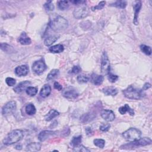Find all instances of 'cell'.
Instances as JSON below:
<instances>
[{"label":"cell","instance_id":"1","mask_svg":"<svg viewBox=\"0 0 152 152\" xmlns=\"http://www.w3.org/2000/svg\"><path fill=\"white\" fill-rule=\"evenodd\" d=\"M122 92L126 98L132 100H140L144 98L146 94L142 89H137L132 86H129Z\"/></svg>","mask_w":152,"mask_h":152},{"label":"cell","instance_id":"2","mask_svg":"<svg viewBox=\"0 0 152 152\" xmlns=\"http://www.w3.org/2000/svg\"><path fill=\"white\" fill-rule=\"evenodd\" d=\"M49 25L52 30L55 32H60L65 30L68 27V22L64 17L57 15L50 22Z\"/></svg>","mask_w":152,"mask_h":152},{"label":"cell","instance_id":"3","mask_svg":"<svg viewBox=\"0 0 152 152\" xmlns=\"http://www.w3.org/2000/svg\"><path fill=\"white\" fill-rule=\"evenodd\" d=\"M24 137V132L21 129H15L11 131L3 140L4 145L10 146L20 141Z\"/></svg>","mask_w":152,"mask_h":152},{"label":"cell","instance_id":"4","mask_svg":"<svg viewBox=\"0 0 152 152\" xmlns=\"http://www.w3.org/2000/svg\"><path fill=\"white\" fill-rule=\"evenodd\" d=\"M124 139L129 142L135 141L141 138V132L135 128H131L122 133Z\"/></svg>","mask_w":152,"mask_h":152},{"label":"cell","instance_id":"5","mask_svg":"<svg viewBox=\"0 0 152 152\" xmlns=\"http://www.w3.org/2000/svg\"><path fill=\"white\" fill-rule=\"evenodd\" d=\"M63 96L68 100H74L77 98L79 93L75 87L72 86H68L62 90Z\"/></svg>","mask_w":152,"mask_h":152},{"label":"cell","instance_id":"6","mask_svg":"<svg viewBox=\"0 0 152 152\" xmlns=\"http://www.w3.org/2000/svg\"><path fill=\"white\" fill-rule=\"evenodd\" d=\"M101 72L104 75H108L110 72V62L107 53L103 52L101 57Z\"/></svg>","mask_w":152,"mask_h":152},{"label":"cell","instance_id":"7","mask_svg":"<svg viewBox=\"0 0 152 152\" xmlns=\"http://www.w3.org/2000/svg\"><path fill=\"white\" fill-rule=\"evenodd\" d=\"M151 140L148 137L140 138V139L135 141L130 142L129 144H127L124 146V147H137L141 146H146L151 144Z\"/></svg>","mask_w":152,"mask_h":152},{"label":"cell","instance_id":"8","mask_svg":"<svg viewBox=\"0 0 152 152\" xmlns=\"http://www.w3.org/2000/svg\"><path fill=\"white\" fill-rule=\"evenodd\" d=\"M89 13V9L86 6H80L74 9L73 16L76 19H82L86 17Z\"/></svg>","mask_w":152,"mask_h":152},{"label":"cell","instance_id":"9","mask_svg":"<svg viewBox=\"0 0 152 152\" xmlns=\"http://www.w3.org/2000/svg\"><path fill=\"white\" fill-rule=\"evenodd\" d=\"M17 103L15 101H10L7 103L2 109V114L3 116H8L13 113L16 109Z\"/></svg>","mask_w":152,"mask_h":152},{"label":"cell","instance_id":"10","mask_svg":"<svg viewBox=\"0 0 152 152\" xmlns=\"http://www.w3.org/2000/svg\"><path fill=\"white\" fill-rule=\"evenodd\" d=\"M46 65L42 60L35 61L32 65V70L36 74L39 75L42 74L46 70Z\"/></svg>","mask_w":152,"mask_h":152},{"label":"cell","instance_id":"11","mask_svg":"<svg viewBox=\"0 0 152 152\" xmlns=\"http://www.w3.org/2000/svg\"><path fill=\"white\" fill-rule=\"evenodd\" d=\"M101 117L108 122H112L115 119V115L114 112L109 109L103 110L101 113Z\"/></svg>","mask_w":152,"mask_h":152},{"label":"cell","instance_id":"12","mask_svg":"<svg viewBox=\"0 0 152 152\" xmlns=\"http://www.w3.org/2000/svg\"><path fill=\"white\" fill-rule=\"evenodd\" d=\"M56 132L53 131L49 130H45L41 131L39 135H38V139L41 141H45L50 137L55 136L56 134Z\"/></svg>","mask_w":152,"mask_h":152},{"label":"cell","instance_id":"13","mask_svg":"<svg viewBox=\"0 0 152 152\" xmlns=\"http://www.w3.org/2000/svg\"><path fill=\"white\" fill-rule=\"evenodd\" d=\"M31 82L29 81H24L20 83H18L14 88V91L17 93H20L23 92L25 90H26L27 87L30 86Z\"/></svg>","mask_w":152,"mask_h":152},{"label":"cell","instance_id":"14","mask_svg":"<svg viewBox=\"0 0 152 152\" xmlns=\"http://www.w3.org/2000/svg\"><path fill=\"white\" fill-rule=\"evenodd\" d=\"M15 73L19 77L26 76L29 72V68L26 65H22L18 66L15 68Z\"/></svg>","mask_w":152,"mask_h":152},{"label":"cell","instance_id":"15","mask_svg":"<svg viewBox=\"0 0 152 152\" xmlns=\"http://www.w3.org/2000/svg\"><path fill=\"white\" fill-rule=\"evenodd\" d=\"M141 2L136 1V3L133 6V8L134 9V20H133V22L135 25H137L139 23L138 22V18H139V14L141 8Z\"/></svg>","mask_w":152,"mask_h":152},{"label":"cell","instance_id":"16","mask_svg":"<svg viewBox=\"0 0 152 152\" xmlns=\"http://www.w3.org/2000/svg\"><path fill=\"white\" fill-rule=\"evenodd\" d=\"M103 76L102 75H98L96 74H92L90 76L91 82L96 86H100L103 82Z\"/></svg>","mask_w":152,"mask_h":152},{"label":"cell","instance_id":"17","mask_svg":"<svg viewBox=\"0 0 152 152\" xmlns=\"http://www.w3.org/2000/svg\"><path fill=\"white\" fill-rule=\"evenodd\" d=\"M42 144L40 143L33 142L29 144L26 146V151H38L41 148Z\"/></svg>","mask_w":152,"mask_h":152},{"label":"cell","instance_id":"18","mask_svg":"<svg viewBox=\"0 0 152 152\" xmlns=\"http://www.w3.org/2000/svg\"><path fill=\"white\" fill-rule=\"evenodd\" d=\"M18 42L23 45H28L32 43L30 38L27 36L25 32H23L18 38Z\"/></svg>","mask_w":152,"mask_h":152},{"label":"cell","instance_id":"19","mask_svg":"<svg viewBox=\"0 0 152 152\" xmlns=\"http://www.w3.org/2000/svg\"><path fill=\"white\" fill-rule=\"evenodd\" d=\"M103 93L106 96H116L118 94V90L113 87H106L102 89Z\"/></svg>","mask_w":152,"mask_h":152},{"label":"cell","instance_id":"20","mask_svg":"<svg viewBox=\"0 0 152 152\" xmlns=\"http://www.w3.org/2000/svg\"><path fill=\"white\" fill-rule=\"evenodd\" d=\"M51 93V87L49 84H45L40 91V96L42 98H46L48 97Z\"/></svg>","mask_w":152,"mask_h":152},{"label":"cell","instance_id":"21","mask_svg":"<svg viewBox=\"0 0 152 152\" xmlns=\"http://www.w3.org/2000/svg\"><path fill=\"white\" fill-rule=\"evenodd\" d=\"M119 112L121 114V115H124L126 112H128L131 116H134V111L132 109L130 108V106L125 104L124 106H121L119 108Z\"/></svg>","mask_w":152,"mask_h":152},{"label":"cell","instance_id":"22","mask_svg":"<svg viewBox=\"0 0 152 152\" xmlns=\"http://www.w3.org/2000/svg\"><path fill=\"white\" fill-rule=\"evenodd\" d=\"M60 115V113L55 110V109H51L45 117V120L46 121H51L52 120L53 118L56 117L57 116H58Z\"/></svg>","mask_w":152,"mask_h":152},{"label":"cell","instance_id":"23","mask_svg":"<svg viewBox=\"0 0 152 152\" xmlns=\"http://www.w3.org/2000/svg\"><path fill=\"white\" fill-rule=\"evenodd\" d=\"M49 51L53 53H59L61 52H63L64 50V48L63 45L61 44H57L55 45H53L49 48Z\"/></svg>","mask_w":152,"mask_h":152},{"label":"cell","instance_id":"24","mask_svg":"<svg viewBox=\"0 0 152 152\" xmlns=\"http://www.w3.org/2000/svg\"><path fill=\"white\" fill-rule=\"evenodd\" d=\"M59 36H48L44 41V44L46 46H49L52 45L53 43H55L58 40Z\"/></svg>","mask_w":152,"mask_h":152},{"label":"cell","instance_id":"25","mask_svg":"<svg viewBox=\"0 0 152 152\" xmlns=\"http://www.w3.org/2000/svg\"><path fill=\"white\" fill-rule=\"evenodd\" d=\"M60 75V70L58 69H53L48 74L46 80L49 81L51 80H53L55 78L58 77Z\"/></svg>","mask_w":152,"mask_h":152},{"label":"cell","instance_id":"26","mask_svg":"<svg viewBox=\"0 0 152 152\" xmlns=\"http://www.w3.org/2000/svg\"><path fill=\"white\" fill-rule=\"evenodd\" d=\"M25 111L29 115H34L36 112V109L34 105L32 103H29L26 105L25 108Z\"/></svg>","mask_w":152,"mask_h":152},{"label":"cell","instance_id":"27","mask_svg":"<svg viewBox=\"0 0 152 152\" xmlns=\"http://www.w3.org/2000/svg\"><path fill=\"white\" fill-rule=\"evenodd\" d=\"M127 4V3L125 1H117L115 3L110 4V6L116 7V8H118L124 9L126 7Z\"/></svg>","mask_w":152,"mask_h":152},{"label":"cell","instance_id":"28","mask_svg":"<svg viewBox=\"0 0 152 152\" xmlns=\"http://www.w3.org/2000/svg\"><path fill=\"white\" fill-rule=\"evenodd\" d=\"M94 117L95 116L92 113H85L80 118V121L82 122L85 123L89 121H91L94 119Z\"/></svg>","mask_w":152,"mask_h":152},{"label":"cell","instance_id":"29","mask_svg":"<svg viewBox=\"0 0 152 152\" xmlns=\"http://www.w3.org/2000/svg\"><path fill=\"white\" fill-rule=\"evenodd\" d=\"M1 49L7 53H12L14 51L13 47L6 43L1 44Z\"/></svg>","mask_w":152,"mask_h":152},{"label":"cell","instance_id":"30","mask_svg":"<svg viewBox=\"0 0 152 152\" xmlns=\"http://www.w3.org/2000/svg\"><path fill=\"white\" fill-rule=\"evenodd\" d=\"M82 141V136H79L77 137H74L71 141V144L72 147L78 146L80 144Z\"/></svg>","mask_w":152,"mask_h":152},{"label":"cell","instance_id":"31","mask_svg":"<svg viewBox=\"0 0 152 152\" xmlns=\"http://www.w3.org/2000/svg\"><path fill=\"white\" fill-rule=\"evenodd\" d=\"M26 92L29 95V96L33 97V96H34L35 95L37 94V89L36 87H34L29 86L26 90Z\"/></svg>","mask_w":152,"mask_h":152},{"label":"cell","instance_id":"32","mask_svg":"<svg viewBox=\"0 0 152 152\" xmlns=\"http://www.w3.org/2000/svg\"><path fill=\"white\" fill-rule=\"evenodd\" d=\"M93 143L95 146L101 148H103L105 145V141L104 140L101 139H94L93 140Z\"/></svg>","mask_w":152,"mask_h":152},{"label":"cell","instance_id":"33","mask_svg":"<svg viewBox=\"0 0 152 152\" xmlns=\"http://www.w3.org/2000/svg\"><path fill=\"white\" fill-rule=\"evenodd\" d=\"M141 51L147 55H150L151 54V49L149 46L146 45H141L140 46Z\"/></svg>","mask_w":152,"mask_h":152},{"label":"cell","instance_id":"34","mask_svg":"<svg viewBox=\"0 0 152 152\" xmlns=\"http://www.w3.org/2000/svg\"><path fill=\"white\" fill-rule=\"evenodd\" d=\"M69 7L68 2L67 1H60L58 3V7L60 10H65Z\"/></svg>","mask_w":152,"mask_h":152},{"label":"cell","instance_id":"35","mask_svg":"<svg viewBox=\"0 0 152 152\" xmlns=\"http://www.w3.org/2000/svg\"><path fill=\"white\" fill-rule=\"evenodd\" d=\"M73 150L74 151H79V152H89L90 150L87 149L86 147L83 145H79L78 146H76L74 147Z\"/></svg>","mask_w":152,"mask_h":152},{"label":"cell","instance_id":"36","mask_svg":"<svg viewBox=\"0 0 152 152\" xmlns=\"http://www.w3.org/2000/svg\"><path fill=\"white\" fill-rule=\"evenodd\" d=\"M105 4H106V2L105 1H101L97 6L92 7L91 9V10L93 11H97V10H101L105 7Z\"/></svg>","mask_w":152,"mask_h":152},{"label":"cell","instance_id":"37","mask_svg":"<svg viewBox=\"0 0 152 152\" xmlns=\"http://www.w3.org/2000/svg\"><path fill=\"white\" fill-rule=\"evenodd\" d=\"M44 8L47 11H52L54 10V6L51 1H49L44 4Z\"/></svg>","mask_w":152,"mask_h":152},{"label":"cell","instance_id":"38","mask_svg":"<svg viewBox=\"0 0 152 152\" xmlns=\"http://www.w3.org/2000/svg\"><path fill=\"white\" fill-rule=\"evenodd\" d=\"M77 79L79 83H86L89 81V78L84 75H79Z\"/></svg>","mask_w":152,"mask_h":152},{"label":"cell","instance_id":"39","mask_svg":"<svg viewBox=\"0 0 152 152\" xmlns=\"http://www.w3.org/2000/svg\"><path fill=\"white\" fill-rule=\"evenodd\" d=\"M108 75V79L109 81L111 83H115L118 79V76L117 75H114V74L110 73V72Z\"/></svg>","mask_w":152,"mask_h":152},{"label":"cell","instance_id":"40","mask_svg":"<svg viewBox=\"0 0 152 152\" xmlns=\"http://www.w3.org/2000/svg\"><path fill=\"white\" fill-rule=\"evenodd\" d=\"M6 82L8 86H14L16 83V80L11 77H7L6 79Z\"/></svg>","mask_w":152,"mask_h":152},{"label":"cell","instance_id":"41","mask_svg":"<svg viewBox=\"0 0 152 152\" xmlns=\"http://www.w3.org/2000/svg\"><path fill=\"white\" fill-rule=\"evenodd\" d=\"M110 128V125L109 124H104L100 126L99 129L102 132H106L108 131Z\"/></svg>","mask_w":152,"mask_h":152},{"label":"cell","instance_id":"42","mask_svg":"<svg viewBox=\"0 0 152 152\" xmlns=\"http://www.w3.org/2000/svg\"><path fill=\"white\" fill-rule=\"evenodd\" d=\"M82 71V68L79 65H75L72 67L71 70V72L75 74L80 73Z\"/></svg>","mask_w":152,"mask_h":152},{"label":"cell","instance_id":"43","mask_svg":"<svg viewBox=\"0 0 152 152\" xmlns=\"http://www.w3.org/2000/svg\"><path fill=\"white\" fill-rule=\"evenodd\" d=\"M71 3L75 5H83L86 2L83 0H74V1H71Z\"/></svg>","mask_w":152,"mask_h":152},{"label":"cell","instance_id":"44","mask_svg":"<svg viewBox=\"0 0 152 152\" xmlns=\"http://www.w3.org/2000/svg\"><path fill=\"white\" fill-rule=\"evenodd\" d=\"M53 87L56 90H58V91L63 90V86L58 83V82H55L53 84Z\"/></svg>","mask_w":152,"mask_h":152},{"label":"cell","instance_id":"45","mask_svg":"<svg viewBox=\"0 0 152 152\" xmlns=\"http://www.w3.org/2000/svg\"><path fill=\"white\" fill-rule=\"evenodd\" d=\"M86 132L87 136H91L93 135V131L90 127H87L86 128Z\"/></svg>","mask_w":152,"mask_h":152},{"label":"cell","instance_id":"46","mask_svg":"<svg viewBox=\"0 0 152 152\" xmlns=\"http://www.w3.org/2000/svg\"><path fill=\"white\" fill-rule=\"evenodd\" d=\"M151 87V84L148 83H146L144 84L143 88H142V90L144 91V90H147V89H150Z\"/></svg>","mask_w":152,"mask_h":152},{"label":"cell","instance_id":"47","mask_svg":"<svg viewBox=\"0 0 152 152\" xmlns=\"http://www.w3.org/2000/svg\"><path fill=\"white\" fill-rule=\"evenodd\" d=\"M22 146H20V145H17V146H15V148L17 149V150H21V149L22 148Z\"/></svg>","mask_w":152,"mask_h":152}]
</instances>
